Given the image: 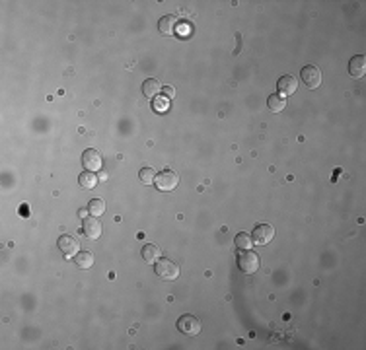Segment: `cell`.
Segmentation results:
<instances>
[{"label": "cell", "mask_w": 366, "mask_h": 350, "mask_svg": "<svg viewBox=\"0 0 366 350\" xmlns=\"http://www.w3.org/2000/svg\"><path fill=\"white\" fill-rule=\"evenodd\" d=\"M82 232L86 234V238L90 239H98L101 236V224L98 222V218L96 216H92V218H84V222H82Z\"/></svg>", "instance_id": "9"}, {"label": "cell", "mask_w": 366, "mask_h": 350, "mask_svg": "<svg viewBox=\"0 0 366 350\" xmlns=\"http://www.w3.org/2000/svg\"><path fill=\"white\" fill-rule=\"evenodd\" d=\"M267 107H269V111L280 113L287 107V98L282 94H273V96L267 98Z\"/></svg>", "instance_id": "14"}, {"label": "cell", "mask_w": 366, "mask_h": 350, "mask_svg": "<svg viewBox=\"0 0 366 350\" xmlns=\"http://www.w3.org/2000/svg\"><path fill=\"white\" fill-rule=\"evenodd\" d=\"M349 74L353 78H362L366 74V59L362 55H356L349 61Z\"/></svg>", "instance_id": "10"}, {"label": "cell", "mask_w": 366, "mask_h": 350, "mask_svg": "<svg viewBox=\"0 0 366 350\" xmlns=\"http://www.w3.org/2000/svg\"><path fill=\"white\" fill-rule=\"evenodd\" d=\"M234 243L238 249H250L252 247V236L246 234V232H240L236 238H234Z\"/></svg>", "instance_id": "19"}, {"label": "cell", "mask_w": 366, "mask_h": 350, "mask_svg": "<svg viewBox=\"0 0 366 350\" xmlns=\"http://www.w3.org/2000/svg\"><path fill=\"white\" fill-rule=\"evenodd\" d=\"M82 163H84V167H86V171H98L101 167V156L98 150H94V148H88V150H84L82 154Z\"/></svg>", "instance_id": "7"}, {"label": "cell", "mask_w": 366, "mask_h": 350, "mask_svg": "<svg viewBox=\"0 0 366 350\" xmlns=\"http://www.w3.org/2000/svg\"><path fill=\"white\" fill-rule=\"evenodd\" d=\"M162 92H164V96L168 98V100H172L174 96H176V90H174V86H166L162 88Z\"/></svg>", "instance_id": "21"}, {"label": "cell", "mask_w": 366, "mask_h": 350, "mask_svg": "<svg viewBox=\"0 0 366 350\" xmlns=\"http://www.w3.org/2000/svg\"><path fill=\"white\" fill-rule=\"evenodd\" d=\"M88 212L92 214V216H101V214L105 212V202L101 199H92L88 202Z\"/></svg>", "instance_id": "18"}, {"label": "cell", "mask_w": 366, "mask_h": 350, "mask_svg": "<svg viewBox=\"0 0 366 350\" xmlns=\"http://www.w3.org/2000/svg\"><path fill=\"white\" fill-rule=\"evenodd\" d=\"M74 265L78 269H90L94 265V253L92 251H78L74 257Z\"/></svg>", "instance_id": "15"}, {"label": "cell", "mask_w": 366, "mask_h": 350, "mask_svg": "<svg viewBox=\"0 0 366 350\" xmlns=\"http://www.w3.org/2000/svg\"><path fill=\"white\" fill-rule=\"evenodd\" d=\"M78 183H80V187H84V189L96 187V183H98V175H94V171H84V173L78 175Z\"/></svg>", "instance_id": "17"}, {"label": "cell", "mask_w": 366, "mask_h": 350, "mask_svg": "<svg viewBox=\"0 0 366 350\" xmlns=\"http://www.w3.org/2000/svg\"><path fill=\"white\" fill-rule=\"evenodd\" d=\"M162 92V84L156 80V78H148V80H144L142 82V94H144V98H156L158 94Z\"/></svg>", "instance_id": "13"}, {"label": "cell", "mask_w": 366, "mask_h": 350, "mask_svg": "<svg viewBox=\"0 0 366 350\" xmlns=\"http://www.w3.org/2000/svg\"><path fill=\"white\" fill-rule=\"evenodd\" d=\"M57 245H59V249L63 251L66 257L74 255V253H78V249H80V243H78V239H76L74 236H68V234L61 236V238H59V241H57Z\"/></svg>", "instance_id": "8"}, {"label": "cell", "mask_w": 366, "mask_h": 350, "mask_svg": "<svg viewBox=\"0 0 366 350\" xmlns=\"http://www.w3.org/2000/svg\"><path fill=\"white\" fill-rule=\"evenodd\" d=\"M300 76H302V82L306 84L308 90H316L321 84V70L317 66H314V64H306L302 68V72H300Z\"/></svg>", "instance_id": "6"}, {"label": "cell", "mask_w": 366, "mask_h": 350, "mask_svg": "<svg viewBox=\"0 0 366 350\" xmlns=\"http://www.w3.org/2000/svg\"><path fill=\"white\" fill-rule=\"evenodd\" d=\"M139 179L142 185H152L154 183V179H156V173H154V169L152 167H142L139 171Z\"/></svg>", "instance_id": "20"}, {"label": "cell", "mask_w": 366, "mask_h": 350, "mask_svg": "<svg viewBox=\"0 0 366 350\" xmlns=\"http://www.w3.org/2000/svg\"><path fill=\"white\" fill-rule=\"evenodd\" d=\"M201 321L195 317V315H181L179 319H177V331H181L183 335H189V337H195V335H199L201 333Z\"/></svg>", "instance_id": "3"}, {"label": "cell", "mask_w": 366, "mask_h": 350, "mask_svg": "<svg viewBox=\"0 0 366 350\" xmlns=\"http://www.w3.org/2000/svg\"><path fill=\"white\" fill-rule=\"evenodd\" d=\"M142 259H144V262H148V265L156 262L158 259H160V247H158V245H154V243L144 245V247H142Z\"/></svg>", "instance_id": "16"}, {"label": "cell", "mask_w": 366, "mask_h": 350, "mask_svg": "<svg viewBox=\"0 0 366 350\" xmlns=\"http://www.w3.org/2000/svg\"><path fill=\"white\" fill-rule=\"evenodd\" d=\"M154 273L164 280H176L179 276V269L176 262H172L170 259H158L154 265Z\"/></svg>", "instance_id": "4"}, {"label": "cell", "mask_w": 366, "mask_h": 350, "mask_svg": "<svg viewBox=\"0 0 366 350\" xmlns=\"http://www.w3.org/2000/svg\"><path fill=\"white\" fill-rule=\"evenodd\" d=\"M277 86H278V92H280L282 96H291V94L296 92L298 82H296V78H294V76H280Z\"/></svg>", "instance_id": "11"}, {"label": "cell", "mask_w": 366, "mask_h": 350, "mask_svg": "<svg viewBox=\"0 0 366 350\" xmlns=\"http://www.w3.org/2000/svg\"><path fill=\"white\" fill-rule=\"evenodd\" d=\"M275 238V230L271 224H257L252 232V243L255 245H267Z\"/></svg>", "instance_id": "5"}, {"label": "cell", "mask_w": 366, "mask_h": 350, "mask_svg": "<svg viewBox=\"0 0 366 350\" xmlns=\"http://www.w3.org/2000/svg\"><path fill=\"white\" fill-rule=\"evenodd\" d=\"M238 269L246 275H253L259 267H261V261H259V255L252 249H240L238 253Z\"/></svg>", "instance_id": "1"}, {"label": "cell", "mask_w": 366, "mask_h": 350, "mask_svg": "<svg viewBox=\"0 0 366 350\" xmlns=\"http://www.w3.org/2000/svg\"><path fill=\"white\" fill-rule=\"evenodd\" d=\"M179 183V175L174 171V169H164L160 173H156V179H154V185L158 191H164V193H170L174 191Z\"/></svg>", "instance_id": "2"}, {"label": "cell", "mask_w": 366, "mask_h": 350, "mask_svg": "<svg viewBox=\"0 0 366 350\" xmlns=\"http://www.w3.org/2000/svg\"><path fill=\"white\" fill-rule=\"evenodd\" d=\"M176 27H177L176 16H164V18H160V22H158V31H160L162 35H174Z\"/></svg>", "instance_id": "12"}]
</instances>
